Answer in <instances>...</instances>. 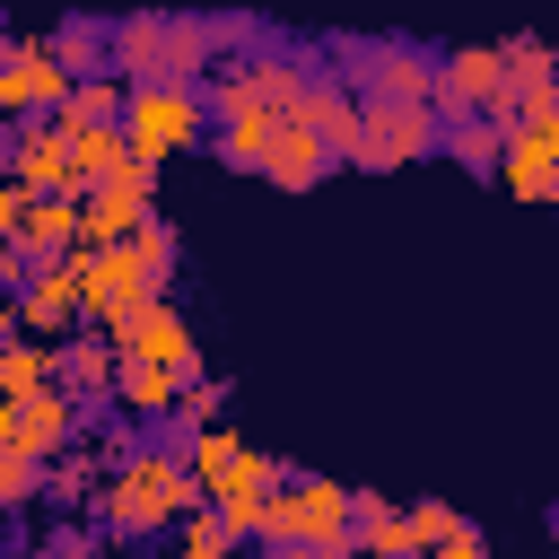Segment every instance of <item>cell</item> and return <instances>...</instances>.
<instances>
[{"instance_id":"obj_38","label":"cell","mask_w":559,"mask_h":559,"mask_svg":"<svg viewBox=\"0 0 559 559\" xmlns=\"http://www.w3.org/2000/svg\"><path fill=\"white\" fill-rule=\"evenodd\" d=\"M550 559H559V507H550Z\"/></svg>"},{"instance_id":"obj_3","label":"cell","mask_w":559,"mask_h":559,"mask_svg":"<svg viewBox=\"0 0 559 559\" xmlns=\"http://www.w3.org/2000/svg\"><path fill=\"white\" fill-rule=\"evenodd\" d=\"M210 122V96L201 87H131V114H122V140H131V166H166L175 148H192Z\"/></svg>"},{"instance_id":"obj_39","label":"cell","mask_w":559,"mask_h":559,"mask_svg":"<svg viewBox=\"0 0 559 559\" xmlns=\"http://www.w3.org/2000/svg\"><path fill=\"white\" fill-rule=\"evenodd\" d=\"M0 428H9V402H0Z\"/></svg>"},{"instance_id":"obj_20","label":"cell","mask_w":559,"mask_h":559,"mask_svg":"<svg viewBox=\"0 0 559 559\" xmlns=\"http://www.w3.org/2000/svg\"><path fill=\"white\" fill-rule=\"evenodd\" d=\"M114 402H122L131 419H175L183 376H166V367H148V358H122V367H114Z\"/></svg>"},{"instance_id":"obj_5","label":"cell","mask_w":559,"mask_h":559,"mask_svg":"<svg viewBox=\"0 0 559 559\" xmlns=\"http://www.w3.org/2000/svg\"><path fill=\"white\" fill-rule=\"evenodd\" d=\"M61 96H70V70H61L52 35H9L0 26V122L61 114Z\"/></svg>"},{"instance_id":"obj_12","label":"cell","mask_w":559,"mask_h":559,"mask_svg":"<svg viewBox=\"0 0 559 559\" xmlns=\"http://www.w3.org/2000/svg\"><path fill=\"white\" fill-rule=\"evenodd\" d=\"M70 323H79V253H52V262H35L26 288H17V332L61 349Z\"/></svg>"},{"instance_id":"obj_13","label":"cell","mask_w":559,"mask_h":559,"mask_svg":"<svg viewBox=\"0 0 559 559\" xmlns=\"http://www.w3.org/2000/svg\"><path fill=\"white\" fill-rule=\"evenodd\" d=\"M114 358H148V367H166V376H201V341H192V323L175 314V297H157V306H140L122 332H114Z\"/></svg>"},{"instance_id":"obj_1","label":"cell","mask_w":559,"mask_h":559,"mask_svg":"<svg viewBox=\"0 0 559 559\" xmlns=\"http://www.w3.org/2000/svg\"><path fill=\"white\" fill-rule=\"evenodd\" d=\"M201 507V489H192V472H183V454L175 445H140L122 472H105V489H96V515H105V533H122V542H148V533H166V524H183Z\"/></svg>"},{"instance_id":"obj_29","label":"cell","mask_w":559,"mask_h":559,"mask_svg":"<svg viewBox=\"0 0 559 559\" xmlns=\"http://www.w3.org/2000/svg\"><path fill=\"white\" fill-rule=\"evenodd\" d=\"M402 515H411V542H419V559H428V550H445L454 533H472V524H463L445 498H419V507H402Z\"/></svg>"},{"instance_id":"obj_19","label":"cell","mask_w":559,"mask_h":559,"mask_svg":"<svg viewBox=\"0 0 559 559\" xmlns=\"http://www.w3.org/2000/svg\"><path fill=\"white\" fill-rule=\"evenodd\" d=\"M122 114H131V87H122L114 70L70 79V96H61V122H70V131H122Z\"/></svg>"},{"instance_id":"obj_2","label":"cell","mask_w":559,"mask_h":559,"mask_svg":"<svg viewBox=\"0 0 559 559\" xmlns=\"http://www.w3.org/2000/svg\"><path fill=\"white\" fill-rule=\"evenodd\" d=\"M349 489L341 480H323V472H288L280 489H271V524H262V542L271 550H349Z\"/></svg>"},{"instance_id":"obj_31","label":"cell","mask_w":559,"mask_h":559,"mask_svg":"<svg viewBox=\"0 0 559 559\" xmlns=\"http://www.w3.org/2000/svg\"><path fill=\"white\" fill-rule=\"evenodd\" d=\"M218 411H227V384H218V376H192V384H183V402H175V419H183V437H201V428H218Z\"/></svg>"},{"instance_id":"obj_35","label":"cell","mask_w":559,"mask_h":559,"mask_svg":"<svg viewBox=\"0 0 559 559\" xmlns=\"http://www.w3.org/2000/svg\"><path fill=\"white\" fill-rule=\"evenodd\" d=\"M428 559H489V542H480V524H472V533H454V542H445V550H428Z\"/></svg>"},{"instance_id":"obj_6","label":"cell","mask_w":559,"mask_h":559,"mask_svg":"<svg viewBox=\"0 0 559 559\" xmlns=\"http://www.w3.org/2000/svg\"><path fill=\"white\" fill-rule=\"evenodd\" d=\"M157 297H166V288H157V280H148L140 262H131V245L79 253V314H87V323H96L105 341H114V332H122V323H131L140 306H157Z\"/></svg>"},{"instance_id":"obj_33","label":"cell","mask_w":559,"mask_h":559,"mask_svg":"<svg viewBox=\"0 0 559 559\" xmlns=\"http://www.w3.org/2000/svg\"><path fill=\"white\" fill-rule=\"evenodd\" d=\"M26 559H96V533H87V524H52Z\"/></svg>"},{"instance_id":"obj_21","label":"cell","mask_w":559,"mask_h":559,"mask_svg":"<svg viewBox=\"0 0 559 559\" xmlns=\"http://www.w3.org/2000/svg\"><path fill=\"white\" fill-rule=\"evenodd\" d=\"M17 253H26V262L79 253V201H26V218H17Z\"/></svg>"},{"instance_id":"obj_17","label":"cell","mask_w":559,"mask_h":559,"mask_svg":"<svg viewBox=\"0 0 559 559\" xmlns=\"http://www.w3.org/2000/svg\"><path fill=\"white\" fill-rule=\"evenodd\" d=\"M297 122L341 157L349 140H358V87L349 79H332V70H314V87H306V105H297Z\"/></svg>"},{"instance_id":"obj_11","label":"cell","mask_w":559,"mask_h":559,"mask_svg":"<svg viewBox=\"0 0 559 559\" xmlns=\"http://www.w3.org/2000/svg\"><path fill=\"white\" fill-rule=\"evenodd\" d=\"M498 183H507L515 201H559V105L533 114V122H507Z\"/></svg>"},{"instance_id":"obj_23","label":"cell","mask_w":559,"mask_h":559,"mask_svg":"<svg viewBox=\"0 0 559 559\" xmlns=\"http://www.w3.org/2000/svg\"><path fill=\"white\" fill-rule=\"evenodd\" d=\"M52 384H61V349H52V341H9V349H0V402L52 393Z\"/></svg>"},{"instance_id":"obj_24","label":"cell","mask_w":559,"mask_h":559,"mask_svg":"<svg viewBox=\"0 0 559 559\" xmlns=\"http://www.w3.org/2000/svg\"><path fill=\"white\" fill-rule=\"evenodd\" d=\"M454 166H472V175H498V148H507V122L498 114H463V122H445V140H437Z\"/></svg>"},{"instance_id":"obj_9","label":"cell","mask_w":559,"mask_h":559,"mask_svg":"<svg viewBox=\"0 0 559 559\" xmlns=\"http://www.w3.org/2000/svg\"><path fill=\"white\" fill-rule=\"evenodd\" d=\"M498 105H507V61H498V44H454V52H437V122L498 114Z\"/></svg>"},{"instance_id":"obj_14","label":"cell","mask_w":559,"mask_h":559,"mask_svg":"<svg viewBox=\"0 0 559 559\" xmlns=\"http://www.w3.org/2000/svg\"><path fill=\"white\" fill-rule=\"evenodd\" d=\"M166 26H175V17H157V9L114 17V26H105V70H114L122 87H166Z\"/></svg>"},{"instance_id":"obj_10","label":"cell","mask_w":559,"mask_h":559,"mask_svg":"<svg viewBox=\"0 0 559 559\" xmlns=\"http://www.w3.org/2000/svg\"><path fill=\"white\" fill-rule=\"evenodd\" d=\"M79 419H87V402L79 393H26V402H9V428H0V445H17L26 463H61L70 445H79Z\"/></svg>"},{"instance_id":"obj_36","label":"cell","mask_w":559,"mask_h":559,"mask_svg":"<svg viewBox=\"0 0 559 559\" xmlns=\"http://www.w3.org/2000/svg\"><path fill=\"white\" fill-rule=\"evenodd\" d=\"M9 341H26V332H17V297H0V349H9Z\"/></svg>"},{"instance_id":"obj_15","label":"cell","mask_w":559,"mask_h":559,"mask_svg":"<svg viewBox=\"0 0 559 559\" xmlns=\"http://www.w3.org/2000/svg\"><path fill=\"white\" fill-rule=\"evenodd\" d=\"M280 480H288V472H280V454H262V445H253V454L236 463V480L210 498V515H218L236 542H262V524H271V489H280Z\"/></svg>"},{"instance_id":"obj_37","label":"cell","mask_w":559,"mask_h":559,"mask_svg":"<svg viewBox=\"0 0 559 559\" xmlns=\"http://www.w3.org/2000/svg\"><path fill=\"white\" fill-rule=\"evenodd\" d=\"M271 559H341V550H271Z\"/></svg>"},{"instance_id":"obj_41","label":"cell","mask_w":559,"mask_h":559,"mask_svg":"<svg viewBox=\"0 0 559 559\" xmlns=\"http://www.w3.org/2000/svg\"><path fill=\"white\" fill-rule=\"evenodd\" d=\"M341 559H358V550H341Z\"/></svg>"},{"instance_id":"obj_22","label":"cell","mask_w":559,"mask_h":559,"mask_svg":"<svg viewBox=\"0 0 559 559\" xmlns=\"http://www.w3.org/2000/svg\"><path fill=\"white\" fill-rule=\"evenodd\" d=\"M114 367H122V358H114L105 332H70V341H61V393H79V402H87V393H114Z\"/></svg>"},{"instance_id":"obj_7","label":"cell","mask_w":559,"mask_h":559,"mask_svg":"<svg viewBox=\"0 0 559 559\" xmlns=\"http://www.w3.org/2000/svg\"><path fill=\"white\" fill-rule=\"evenodd\" d=\"M0 175H9L17 192H35V201H79V183H70V131H61V114L9 122V140H0Z\"/></svg>"},{"instance_id":"obj_34","label":"cell","mask_w":559,"mask_h":559,"mask_svg":"<svg viewBox=\"0 0 559 559\" xmlns=\"http://www.w3.org/2000/svg\"><path fill=\"white\" fill-rule=\"evenodd\" d=\"M26 201H35V192H17V183L0 175V253H17V218H26Z\"/></svg>"},{"instance_id":"obj_27","label":"cell","mask_w":559,"mask_h":559,"mask_svg":"<svg viewBox=\"0 0 559 559\" xmlns=\"http://www.w3.org/2000/svg\"><path fill=\"white\" fill-rule=\"evenodd\" d=\"M96 489H105L96 445H70L61 463H44V498H61V507H96Z\"/></svg>"},{"instance_id":"obj_28","label":"cell","mask_w":559,"mask_h":559,"mask_svg":"<svg viewBox=\"0 0 559 559\" xmlns=\"http://www.w3.org/2000/svg\"><path fill=\"white\" fill-rule=\"evenodd\" d=\"M52 52H61L70 79H96V70H105V26H96V17H61V26H52Z\"/></svg>"},{"instance_id":"obj_30","label":"cell","mask_w":559,"mask_h":559,"mask_svg":"<svg viewBox=\"0 0 559 559\" xmlns=\"http://www.w3.org/2000/svg\"><path fill=\"white\" fill-rule=\"evenodd\" d=\"M175 253H183V245H175V227H166V218H148V227L131 236V262H140V271H148L157 288L175 280Z\"/></svg>"},{"instance_id":"obj_18","label":"cell","mask_w":559,"mask_h":559,"mask_svg":"<svg viewBox=\"0 0 559 559\" xmlns=\"http://www.w3.org/2000/svg\"><path fill=\"white\" fill-rule=\"evenodd\" d=\"M175 454H183V472H192V489H201V507H210V498H218V489L236 480V463H245L253 445H245V437H236V428L218 419V428H201V437H183Z\"/></svg>"},{"instance_id":"obj_26","label":"cell","mask_w":559,"mask_h":559,"mask_svg":"<svg viewBox=\"0 0 559 559\" xmlns=\"http://www.w3.org/2000/svg\"><path fill=\"white\" fill-rule=\"evenodd\" d=\"M271 131H280V114H262V105H245V114H218V157H227V166H245V175H262V148H271Z\"/></svg>"},{"instance_id":"obj_8","label":"cell","mask_w":559,"mask_h":559,"mask_svg":"<svg viewBox=\"0 0 559 559\" xmlns=\"http://www.w3.org/2000/svg\"><path fill=\"white\" fill-rule=\"evenodd\" d=\"M148 218H157V175H148V166H122V175H105L96 192H79V253L131 245Z\"/></svg>"},{"instance_id":"obj_25","label":"cell","mask_w":559,"mask_h":559,"mask_svg":"<svg viewBox=\"0 0 559 559\" xmlns=\"http://www.w3.org/2000/svg\"><path fill=\"white\" fill-rule=\"evenodd\" d=\"M61 131H70V122H61ZM122 166H131V140H122V131H70V183H79V192H96V183L122 175Z\"/></svg>"},{"instance_id":"obj_4","label":"cell","mask_w":559,"mask_h":559,"mask_svg":"<svg viewBox=\"0 0 559 559\" xmlns=\"http://www.w3.org/2000/svg\"><path fill=\"white\" fill-rule=\"evenodd\" d=\"M437 140H445L437 105H367V96H358V140H349L341 157H349V166H367V175H393V166L428 157Z\"/></svg>"},{"instance_id":"obj_32","label":"cell","mask_w":559,"mask_h":559,"mask_svg":"<svg viewBox=\"0 0 559 559\" xmlns=\"http://www.w3.org/2000/svg\"><path fill=\"white\" fill-rule=\"evenodd\" d=\"M175 533H183V559H236V533H227V524H218L210 507H192V515H183Z\"/></svg>"},{"instance_id":"obj_16","label":"cell","mask_w":559,"mask_h":559,"mask_svg":"<svg viewBox=\"0 0 559 559\" xmlns=\"http://www.w3.org/2000/svg\"><path fill=\"white\" fill-rule=\"evenodd\" d=\"M332 166H341V157H332V148H323L297 114H280V131H271V148H262V175H271L280 192H314Z\"/></svg>"},{"instance_id":"obj_40","label":"cell","mask_w":559,"mask_h":559,"mask_svg":"<svg viewBox=\"0 0 559 559\" xmlns=\"http://www.w3.org/2000/svg\"><path fill=\"white\" fill-rule=\"evenodd\" d=\"M0 140H9V122H0Z\"/></svg>"}]
</instances>
